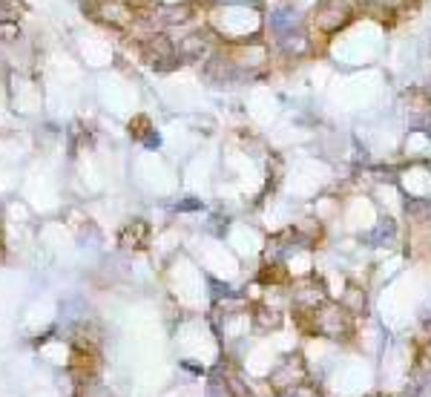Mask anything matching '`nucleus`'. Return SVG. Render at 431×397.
I'll list each match as a JSON object with an SVG mask.
<instances>
[{"mask_svg": "<svg viewBox=\"0 0 431 397\" xmlns=\"http://www.w3.org/2000/svg\"><path fill=\"white\" fill-rule=\"evenodd\" d=\"M308 380H310V368L305 363V354L302 351H290V354H285L276 366L270 368L268 389H270L273 397H282L287 392H293V389H299V386H305Z\"/></svg>", "mask_w": 431, "mask_h": 397, "instance_id": "f257e3e1", "label": "nucleus"}, {"mask_svg": "<svg viewBox=\"0 0 431 397\" xmlns=\"http://www.w3.org/2000/svg\"><path fill=\"white\" fill-rule=\"evenodd\" d=\"M337 302L345 308L354 320H359V317L368 311V291H365V285H362L359 279H348Z\"/></svg>", "mask_w": 431, "mask_h": 397, "instance_id": "f03ea898", "label": "nucleus"}, {"mask_svg": "<svg viewBox=\"0 0 431 397\" xmlns=\"http://www.w3.org/2000/svg\"><path fill=\"white\" fill-rule=\"evenodd\" d=\"M374 397H391V395H374Z\"/></svg>", "mask_w": 431, "mask_h": 397, "instance_id": "7ed1b4c3", "label": "nucleus"}]
</instances>
